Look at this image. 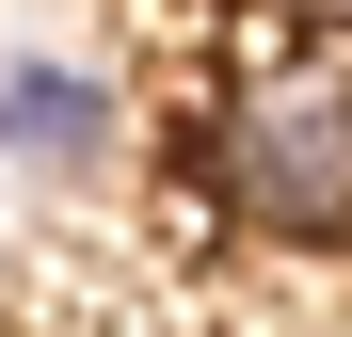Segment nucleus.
Listing matches in <instances>:
<instances>
[{
	"label": "nucleus",
	"instance_id": "nucleus-2",
	"mask_svg": "<svg viewBox=\"0 0 352 337\" xmlns=\"http://www.w3.org/2000/svg\"><path fill=\"white\" fill-rule=\"evenodd\" d=\"M112 129V96L80 65H0V161H96Z\"/></svg>",
	"mask_w": 352,
	"mask_h": 337
},
{
	"label": "nucleus",
	"instance_id": "nucleus-3",
	"mask_svg": "<svg viewBox=\"0 0 352 337\" xmlns=\"http://www.w3.org/2000/svg\"><path fill=\"white\" fill-rule=\"evenodd\" d=\"M305 17H336V32H352V0H305Z\"/></svg>",
	"mask_w": 352,
	"mask_h": 337
},
{
	"label": "nucleus",
	"instance_id": "nucleus-1",
	"mask_svg": "<svg viewBox=\"0 0 352 337\" xmlns=\"http://www.w3.org/2000/svg\"><path fill=\"white\" fill-rule=\"evenodd\" d=\"M224 209L272 225V241H336L352 225V65L336 48H288L224 96Z\"/></svg>",
	"mask_w": 352,
	"mask_h": 337
}]
</instances>
